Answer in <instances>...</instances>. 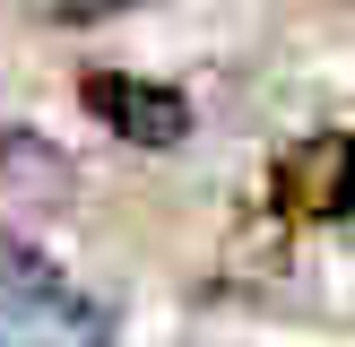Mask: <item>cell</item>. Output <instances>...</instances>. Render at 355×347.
Wrapping results in <instances>:
<instances>
[{
  "mask_svg": "<svg viewBox=\"0 0 355 347\" xmlns=\"http://www.w3.org/2000/svg\"><path fill=\"white\" fill-rule=\"evenodd\" d=\"M0 278H9V295H0V347H121L113 312L87 304V295L69 287L52 260H35L26 243L0 252Z\"/></svg>",
  "mask_w": 355,
  "mask_h": 347,
  "instance_id": "6da1fadb",
  "label": "cell"
},
{
  "mask_svg": "<svg viewBox=\"0 0 355 347\" xmlns=\"http://www.w3.org/2000/svg\"><path fill=\"white\" fill-rule=\"evenodd\" d=\"M87 113H96L113 139H130V148H182V139H191L182 87L130 78V69H96V78H87Z\"/></svg>",
  "mask_w": 355,
  "mask_h": 347,
  "instance_id": "7a4b0ae2",
  "label": "cell"
},
{
  "mask_svg": "<svg viewBox=\"0 0 355 347\" xmlns=\"http://www.w3.org/2000/svg\"><path fill=\"white\" fill-rule=\"evenodd\" d=\"M286 191L304 217H347L355 208V139H312L286 156Z\"/></svg>",
  "mask_w": 355,
  "mask_h": 347,
  "instance_id": "3957f363",
  "label": "cell"
},
{
  "mask_svg": "<svg viewBox=\"0 0 355 347\" xmlns=\"http://www.w3.org/2000/svg\"><path fill=\"white\" fill-rule=\"evenodd\" d=\"M139 9V0H44V17H61V26H96V17H121Z\"/></svg>",
  "mask_w": 355,
  "mask_h": 347,
  "instance_id": "277c9868",
  "label": "cell"
}]
</instances>
